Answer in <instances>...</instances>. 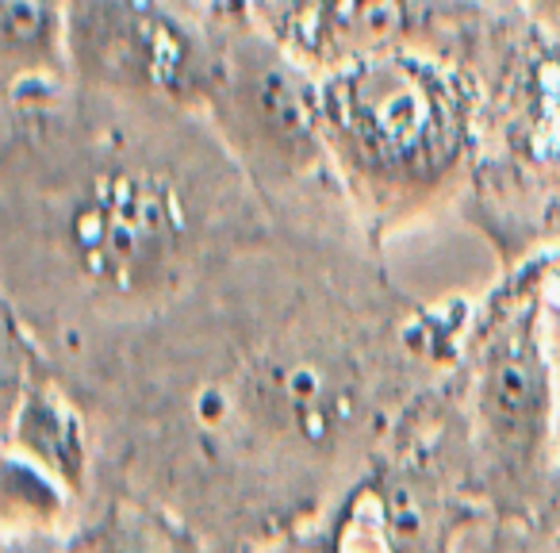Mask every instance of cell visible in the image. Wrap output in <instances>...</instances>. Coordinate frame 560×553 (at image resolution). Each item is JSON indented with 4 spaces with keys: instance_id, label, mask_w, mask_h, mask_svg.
Instances as JSON below:
<instances>
[{
    "instance_id": "obj_5",
    "label": "cell",
    "mask_w": 560,
    "mask_h": 553,
    "mask_svg": "<svg viewBox=\"0 0 560 553\" xmlns=\"http://www.w3.org/2000/svg\"><path fill=\"white\" fill-rule=\"evenodd\" d=\"M361 381L327 346H284L196 396V419L234 446L327 453L358 427Z\"/></svg>"
},
{
    "instance_id": "obj_2",
    "label": "cell",
    "mask_w": 560,
    "mask_h": 553,
    "mask_svg": "<svg viewBox=\"0 0 560 553\" xmlns=\"http://www.w3.org/2000/svg\"><path fill=\"white\" fill-rule=\"evenodd\" d=\"M208 239L196 185L147 154L104 158L81 173L58 216V242L78 281L104 300H158L180 285Z\"/></svg>"
},
{
    "instance_id": "obj_12",
    "label": "cell",
    "mask_w": 560,
    "mask_h": 553,
    "mask_svg": "<svg viewBox=\"0 0 560 553\" xmlns=\"http://www.w3.org/2000/svg\"><path fill=\"white\" fill-rule=\"evenodd\" d=\"M4 553H62L50 534H4Z\"/></svg>"
},
{
    "instance_id": "obj_14",
    "label": "cell",
    "mask_w": 560,
    "mask_h": 553,
    "mask_svg": "<svg viewBox=\"0 0 560 553\" xmlns=\"http://www.w3.org/2000/svg\"><path fill=\"white\" fill-rule=\"evenodd\" d=\"M170 4H177V9H180V4H188V0H170Z\"/></svg>"
},
{
    "instance_id": "obj_13",
    "label": "cell",
    "mask_w": 560,
    "mask_h": 553,
    "mask_svg": "<svg viewBox=\"0 0 560 553\" xmlns=\"http://www.w3.org/2000/svg\"><path fill=\"white\" fill-rule=\"evenodd\" d=\"M280 553H312V550H280Z\"/></svg>"
},
{
    "instance_id": "obj_9",
    "label": "cell",
    "mask_w": 560,
    "mask_h": 553,
    "mask_svg": "<svg viewBox=\"0 0 560 553\" xmlns=\"http://www.w3.org/2000/svg\"><path fill=\"white\" fill-rule=\"evenodd\" d=\"M0 62L4 89L70 70V0H0Z\"/></svg>"
},
{
    "instance_id": "obj_7",
    "label": "cell",
    "mask_w": 560,
    "mask_h": 553,
    "mask_svg": "<svg viewBox=\"0 0 560 553\" xmlns=\"http://www.w3.org/2000/svg\"><path fill=\"white\" fill-rule=\"evenodd\" d=\"M4 442L9 453L35 461L50 476L81 496L89 484V430L78 407L50 384L39 369L35 346L20 335L16 312H9V338H4Z\"/></svg>"
},
{
    "instance_id": "obj_6",
    "label": "cell",
    "mask_w": 560,
    "mask_h": 553,
    "mask_svg": "<svg viewBox=\"0 0 560 553\" xmlns=\"http://www.w3.org/2000/svg\"><path fill=\"white\" fill-rule=\"evenodd\" d=\"M70 70L104 93L208 108L219 47L170 0H70Z\"/></svg>"
},
{
    "instance_id": "obj_8",
    "label": "cell",
    "mask_w": 560,
    "mask_h": 553,
    "mask_svg": "<svg viewBox=\"0 0 560 553\" xmlns=\"http://www.w3.org/2000/svg\"><path fill=\"white\" fill-rule=\"evenodd\" d=\"M254 24L296 62L335 73L358 58L399 50L411 0H254Z\"/></svg>"
},
{
    "instance_id": "obj_10",
    "label": "cell",
    "mask_w": 560,
    "mask_h": 553,
    "mask_svg": "<svg viewBox=\"0 0 560 553\" xmlns=\"http://www.w3.org/2000/svg\"><path fill=\"white\" fill-rule=\"evenodd\" d=\"M70 499L73 492L58 476L20 453H4V492H0L4 534H50Z\"/></svg>"
},
{
    "instance_id": "obj_11",
    "label": "cell",
    "mask_w": 560,
    "mask_h": 553,
    "mask_svg": "<svg viewBox=\"0 0 560 553\" xmlns=\"http://www.w3.org/2000/svg\"><path fill=\"white\" fill-rule=\"evenodd\" d=\"M66 553H180V550L165 522H158L154 515L139 511V507L116 504L93 527L81 530Z\"/></svg>"
},
{
    "instance_id": "obj_15",
    "label": "cell",
    "mask_w": 560,
    "mask_h": 553,
    "mask_svg": "<svg viewBox=\"0 0 560 553\" xmlns=\"http://www.w3.org/2000/svg\"><path fill=\"white\" fill-rule=\"evenodd\" d=\"M537 4H557V0H537Z\"/></svg>"
},
{
    "instance_id": "obj_4",
    "label": "cell",
    "mask_w": 560,
    "mask_h": 553,
    "mask_svg": "<svg viewBox=\"0 0 560 553\" xmlns=\"http://www.w3.org/2000/svg\"><path fill=\"white\" fill-rule=\"evenodd\" d=\"M476 446L495 504L526 515L541 504L560 438V373L537 331V304H518L483 343L472 389Z\"/></svg>"
},
{
    "instance_id": "obj_1",
    "label": "cell",
    "mask_w": 560,
    "mask_h": 553,
    "mask_svg": "<svg viewBox=\"0 0 560 553\" xmlns=\"http://www.w3.org/2000/svg\"><path fill=\"white\" fill-rule=\"evenodd\" d=\"M323 131L353 193L376 211H407L465 162L468 96L438 62L384 50L323 81Z\"/></svg>"
},
{
    "instance_id": "obj_3",
    "label": "cell",
    "mask_w": 560,
    "mask_h": 553,
    "mask_svg": "<svg viewBox=\"0 0 560 553\" xmlns=\"http://www.w3.org/2000/svg\"><path fill=\"white\" fill-rule=\"evenodd\" d=\"M219 81L208 101L226 147L261 185H292L312 173L327 150L323 85L272 35L242 16L219 20Z\"/></svg>"
}]
</instances>
